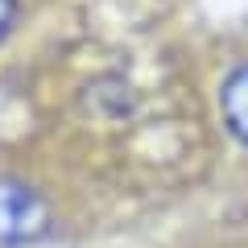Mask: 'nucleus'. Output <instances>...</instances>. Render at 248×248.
Returning <instances> with one entry per match:
<instances>
[{"instance_id":"nucleus-1","label":"nucleus","mask_w":248,"mask_h":248,"mask_svg":"<svg viewBox=\"0 0 248 248\" xmlns=\"http://www.w3.org/2000/svg\"><path fill=\"white\" fill-rule=\"evenodd\" d=\"M54 232V211L37 186L0 174V248H33Z\"/></svg>"},{"instance_id":"nucleus-2","label":"nucleus","mask_w":248,"mask_h":248,"mask_svg":"<svg viewBox=\"0 0 248 248\" xmlns=\"http://www.w3.org/2000/svg\"><path fill=\"white\" fill-rule=\"evenodd\" d=\"M215 104H219L223 133H228L236 145L248 149V62H240V66H232V71L223 75Z\"/></svg>"},{"instance_id":"nucleus-3","label":"nucleus","mask_w":248,"mask_h":248,"mask_svg":"<svg viewBox=\"0 0 248 248\" xmlns=\"http://www.w3.org/2000/svg\"><path fill=\"white\" fill-rule=\"evenodd\" d=\"M17 13H21V0H0V42L13 33V25H17Z\"/></svg>"}]
</instances>
